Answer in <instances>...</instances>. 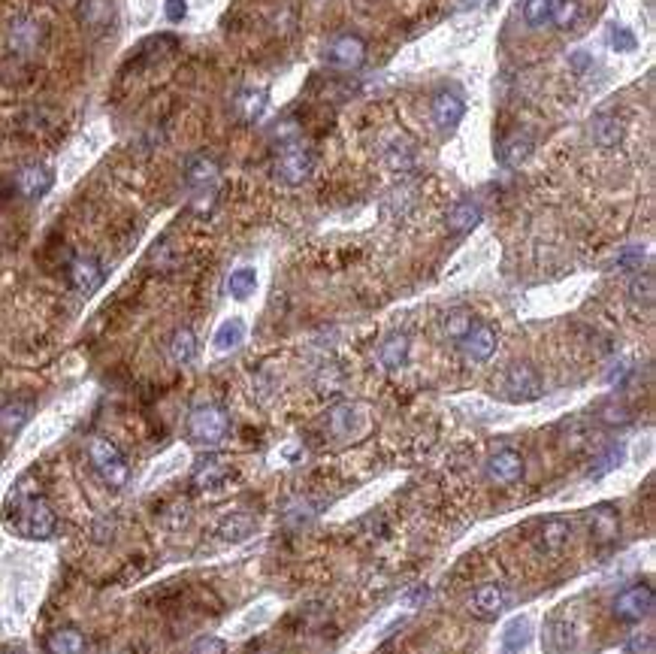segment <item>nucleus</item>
<instances>
[{
    "label": "nucleus",
    "mask_w": 656,
    "mask_h": 654,
    "mask_svg": "<svg viewBox=\"0 0 656 654\" xmlns=\"http://www.w3.org/2000/svg\"><path fill=\"white\" fill-rule=\"evenodd\" d=\"M4 516L10 531H16L25 540H51L58 531V516L51 509V503L46 500L40 488H36L34 479H19L16 488L10 491L4 506Z\"/></svg>",
    "instance_id": "f257e3e1"
},
{
    "label": "nucleus",
    "mask_w": 656,
    "mask_h": 654,
    "mask_svg": "<svg viewBox=\"0 0 656 654\" xmlns=\"http://www.w3.org/2000/svg\"><path fill=\"white\" fill-rule=\"evenodd\" d=\"M88 461H91V467L98 469V476L109 485V488H124V485H128L130 479L128 458H124L121 448L115 443H109L106 437H94L91 443H88Z\"/></svg>",
    "instance_id": "f03ea898"
},
{
    "label": "nucleus",
    "mask_w": 656,
    "mask_h": 654,
    "mask_svg": "<svg viewBox=\"0 0 656 654\" xmlns=\"http://www.w3.org/2000/svg\"><path fill=\"white\" fill-rule=\"evenodd\" d=\"M227 430H230V418H227L224 409L212 406V403L197 406L188 418V437L197 445H218L227 437Z\"/></svg>",
    "instance_id": "7ed1b4c3"
},
{
    "label": "nucleus",
    "mask_w": 656,
    "mask_h": 654,
    "mask_svg": "<svg viewBox=\"0 0 656 654\" xmlns=\"http://www.w3.org/2000/svg\"><path fill=\"white\" fill-rule=\"evenodd\" d=\"M544 654H581V630L569 615L554 612L542 627Z\"/></svg>",
    "instance_id": "20e7f679"
},
{
    "label": "nucleus",
    "mask_w": 656,
    "mask_h": 654,
    "mask_svg": "<svg viewBox=\"0 0 656 654\" xmlns=\"http://www.w3.org/2000/svg\"><path fill=\"white\" fill-rule=\"evenodd\" d=\"M653 603H656V597H653V587L651 585H632V587H626V591H621L614 597V619L617 621H623V624H638V621H644L647 615L653 612Z\"/></svg>",
    "instance_id": "39448f33"
},
{
    "label": "nucleus",
    "mask_w": 656,
    "mask_h": 654,
    "mask_svg": "<svg viewBox=\"0 0 656 654\" xmlns=\"http://www.w3.org/2000/svg\"><path fill=\"white\" fill-rule=\"evenodd\" d=\"M542 391H544L542 376L529 364L508 366V373L503 376V397H505V400L529 403V400H539Z\"/></svg>",
    "instance_id": "423d86ee"
},
{
    "label": "nucleus",
    "mask_w": 656,
    "mask_h": 654,
    "mask_svg": "<svg viewBox=\"0 0 656 654\" xmlns=\"http://www.w3.org/2000/svg\"><path fill=\"white\" fill-rule=\"evenodd\" d=\"M587 527L590 540L596 548H608L621 540V512L614 503H599L593 509H587Z\"/></svg>",
    "instance_id": "0eeeda50"
},
{
    "label": "nucleus",
    "mask_w": 656,
    "mask_h": 654,
    "mask_svg": "<svg viewBox=\"0 0 656 654\" xmlns=\"http://www.w3.org/2000/svg\"><path fill=\"white\" fill-rule=\"evenodd\" d=\"M312 152L303 149L300 143H287L282 149V155H278V164H276V176L285 182V185H303L308 179V173H312Z\"/></svg>",
    "instance_id": "6e6552de"
},
{
    "label": "nucleus",
    "mask_w": 656,
    "mask_h": 654,
    "mask_svg": "<svg viewBox=\"0 0 656 654\" xmlns=\"http://www.w3.org/2000/svg\"><path fill=\"white\" fill-rule=\"evenodd\" d=\"M488 479L493 485H514L523 479V458L514 448H499L488 458Z\"/></svg>",
    "instance_id": "1a4fd4ad"
},
{
    "label": "nucleus",
    "mask_w": 656,
    "mask_h": 654,
    "mask_svg": "<svg viewBox=\"0 0 656 654\" xmlns=\"http://www.w3.org/2000/svg\"><path fill=\"white\" fill-rule=\"evenodd\" d=\"M569 536H572V521H569V518L554 516V518H544V521H542L539 531H535L533 540H535V548H539L542 555L554 557V555H559V551L566 548Z\"/></svg>",
    "instance_id": "9d476101"
},
{
    "label": "nucleus",
    "mask_w": 656,
    "mask_h": 654,
    "mask_svg": "<svg viewBox=\"0 0 656 654\" xmlns=\"http://www.w3.org/2000/svg\"><path fill=\"white\" fill-rule=\"evenodd\" d=\"M460 349L469 361H478V364L488 361L493 351H496V330H493L490 325H484V321H475V325L463 334Z\"/></svg>",
    "instance_id": "9b49d317"
},
{
    "label": "nucleus",
    "mask_w": 656,
    "mask_h": 654,
    "mask_svg": "<svg viewBox=\"0 0 656 654\" xmlns=\"http://www.w3.org/2000/svg\"><path fill=\"white\" fill-rule=\"evenodd\" d=\"M505 606H508V591L496 582L478 585L475 594H472V612L481 621H493L496 615H503Z\"/></svg>",
    "instance_id": "f8f14e48"
},
{
    "label": "nucleus",
    "mask_w": 656,
    "mask_h": 654,
    "mask_svg": "<svg viewBox=\"0 0 656 654\" xmlns=\"http://www.w3.org/2000/svg\"><path fill=\"white\" fill-rule=\"evenodd\" d=\"M67 276H70V285L79 294H82V297L94 294L103 285V267H100V261L98 258H88V255H79V258L70 261Z\"/></svg>",
    "instance_id": "ddd939ff"
},
{
    "label": "nucleus",
    "mask_w": 656,
    "mask_h": 654,
    "mask_svg": "<svg viewBox=\"0 0 656 654\" xmlns=\"http://www.w3.org/2000/svg\"><path fill=\"white\" fill-rule=\"evenodd\" d=\"M327 61L336 64V67H360V64L366 61V43L360 40V36L354 34H345V36H336L333 43H330L327 49Z\"/></svg>",
    "instance_id": "4468645a"
},
{
    "label": "nucleus",
    "mask_w": 656,
    "mask_h": 654,
    "mask_svg": "<svg viewBox=\"0 0 656 654\" xmlns=\"http://www.w3.org/2000/svg\"><path fill=\"white\" fill-rule=\"evenodd\" d=\"M51 182H55V176H51L49 167H43V164H27L16 173V188L21 197H27V201H36V197L46 194L51 188Z\"/></svg>",
    "instance_id": "2eb2a0df"
},
{
    "label": "nucleus",
    "mask_w": 656,
    "mask_h": 654,
    "mask_svg": "<svg viewBox=\"0 0 656 654\" xmlns=\"http://www.w3.org/2000/svg\"><path fill=\"white\" fill-rule=\"evenodd\" d=\"M463 115H466V104H463L460 94L439 91L436 98H433V119H436L441 130H454L457 124L463 122Z\"/></svg>",
    "instance_id": "dca6fc26"
},
{
    "label": "nucleus",
    "mask_w": 656,
    "mask_h": 654,
    "mask_svg": "<svg viewBox=\"0 0 656 654\" xmlns=\"http://www.w3.org/2000/svg\"><path fill=\"white\" fill-rule=\"evenodd\" d=\"M533 639V621L529 615H518L503 627V639H499V654H520Z\"/></svg>",
    "instance_id": "f3484780"
},
{
    "label": "nucleus",
    "mask_w": 656,
    "mask_h": 654,
    "mask_svg": "<svg viewBox=\"0 0 656 654\" xmlns=\"http://www.w3.org/2000/svg\"><path fill=\"white\" fill-rule=\"evenodd\" d=\"M227 476H230V469H227V464L221 458H200L194 464V485L197 488H203V491H215V488H221V485L227 482Z\"/></svg>",
    "instance_id": "a211bd4d"
},
{
    "label": "nucleus",
    "mask_w": 656,
    "mask_h": 654,
    "mask_svg": "<svg viewBox=\"0 0 656 654\" xmlns=\"http://www.w3.org/2000/svg\"><path fill=\"white\" fill-rule=\"evenodd\" d=\"M533 146L535 143L527 130H514V134H508L503 143H499V161H503L505 167H518L533 155Z\"/></svg>",
    "instance_id": "6ab92c4d"
},
{
    "label": "nucleus",
    "mask_w": 656,
    "mask_h": 654,
    "mask_svg": "<svg viewBox=\"0 0 656 654\" xmlns=\"http://www.w3.org/2000/svg\"><path fill=\"white\" fill-rule=\"evenodd\" d=\"M185 182L194 191H206L218 182V164L206 155H194L185 164Z\"/></svg>",
    "instance_id": "aec40b11"
},
{
    "label": "nucleus",
    "mask_w": 656,
    "mask_h": 654,
    "mask_svg": "<svg viewBox=\"0 0 656 654\" xmlns=\"http://www.w3.org/2000/svg\"><path fill=\"white\" fill-rule=\"evenodd\" d=\"M76 12H79V21H82L85 28H94V31L109 28V25H113V19H115L113 0H82Z\"/></svg>",
    "instance_id": "412c9836"
},
{
    "label": "nucleus",
    "mask_w": 656,
    "mask_h": 654,
    "mask_svg": "<svg viewBox=\"0 0 656 654\" xmlns=\"http://www.w3.org/2000/svg\"><path fill=\"white\" fill-rule=\"evenodd\" d=\"M481 225V207L475 201H460L448 212V231L451 233H469Z\"/></svg>",
    "instance_id": "4be33fe9"
},
{
    "label": "nucleus",
    "mask_w": 656,
    "mask_h": 654,
    "mask_svg": "<svg viewBox=\"0 0 656 654\" xmlns=\"http://www.w3.org/2000/svg\"><path fill=\"white\" fill-rule=\"evenodd\" d=\"M49 654H82L85 651V636L76 627H61L46 639Z\"/></svg>",
    "instance_id": "5701e85b"
},
{
    "label": "nucleus",
    "mask_w": 656,
    "mask_h": 654,
    "mask_svg": "<svg viewBox=\"0 0 656 654\" xmlns=\"http://www.w3.org/2000/svg\"><path fill=\"white\" fill-rule=\"evenodd\" d=\"M379 361L385 364L387 370H400V366L409 361V336L390 334L379 349Z\"/></svg>",
    "instance_id": "b1692460"
},
{
    "label": "nucleus",
    "mask_w": 656,
    "mask_h": 654,
    "mask_svg": "<svg viewBox=\"0 0 656 654\" xmlns=\"http://www.w3.org/2000/svg\"><path fill=\"white\" fill-rule=\"evenodd\" d=\"M34 406L31 400H10L0 406V430L4 433H16L25 428V422L31 418Z\"/></svg>",
    "instance_id": "393cba45"
},
{
    "label": "nucleus",
    "mask_w": 656,
    "mask_h": 654,
    "mask_svg": "<svg viewBox=\"0 0 656 654\" xmlns=\"http://www.w3.org/2000/svg\"><path fill=\"white\" fill-rule=\"evenodd\" d=\"M593 139L599 146H617L621 143V137H623V122L617 119V115H608V113H602V115H596L593 119Z\"/></svg>",
    "instance_id": "a878e982"
},
{
    "label": "nucleus",
    "mask_w": 656,
    "mask_h": 654,
    "mask_svg": "<svg viewBox=\"0 0 656 654\" xmlns=\"http://www.w3.org/2000/svg\"><path fill=\"white\" fill-rule=\"evenodd\" d=\"M36 43H40V25H36L34 19H19L16 25H12L10 46L16 49V52H31Z\"/></svg>",
    "instance_id": "bb28decb"
},
{
    "label": "nucleus",
    "mask_w": 656,
    "mask_h": 654,
    "mask_svg": "<svg viewBox=\"0 0 656 654\" xmlns=\"http://www.w3.org/2000/svg\"><path fill=\"white\" fill-rule=\"evenodd\" d=\"M169 355H173V361L182 364V366L194 361V358H197V336H194V330H188V327L176 330L173 343H169Z\"/></svg>",
    "instance_id": "cd10ccee"
},
{
    "label": "nucleus",
    "mask_w": 656,
    "mask_h": 654,
    "mask_svg": "<svg viewBox=\"0 0 656 654\" xmlns=\"http://www.w3.org/2000/svg\"><path fill=\"white\" fill-rule=\"evenodd\" d=\"M242 340H246V321L242 319L221 321V327L215 330V349L218 351H233Z\"/></svg>",
    "instance_id": "c85d7f7f"
},
{
    "label": "nucleus",
    "mask_w": 656,
    "mask_h": 654,
    "mask_svg": "<svg viewBox=\"0 0 656 654\" xmlns=\"http://www.w3.org/2000/svg\"><path fill=\"white\" fill-rule=\"evenodd\" d=\"M176 49V36H169V34H160V36H152V40H145L143 46H139V52L130 58V64H137V61H158V58H164L167 52H173Z\"/></svg>",
    "instance_id": "c756f323"
},
{
    "label": "nucleus",
    "mask_w": 656,
    "mask_h": 654,
    "mask_svg": "<svg viewBox=\"0 0 656 654\" xmlns=\"http://www.w3.org/2000/svg\"><path fill=\"white\" fill-rule=\"evenodd\" d=\"M257 288V273L252 267H239L233 270L230 279H227V291H230L233 300H248Z\"/></svg>",
    "instance_id": "7c9ffc66"
},
{
    "label": "nucleus",
    "mask_w": 656,
    "mask_h": 654,
    "mask_svg": "<svg viewBox=\"0 0 656 654\" xmlns=\"http://www.w3.org/2000/svg\"><path fill=\"white\" fill-rule=\"evenodd\" d=\"M554 10L557 0H527L523 4V19H527L529 28H544L554 21Z\"/></svg>",
    "instance_id": "2f4dec72"
},
{
    "label": "nucleus",
    "mask_w": 656,
    "mask_h": 654,
    "mask_svg": "<svg viewBox=\"0 0 656 654\" xmlns=\"http://www.w3.org/2000/svg\"><path fill=\"white\" fill-rule=\"evenodd\" d=\"M623 454H626V445L623 443L608 445L605 452L596 458V464L590 467V479H602V476L611 473V469H617V467L623 464Z\"/></svg>",
    "instance_id": "473e14b6"
},
{
    "label": "nucleus",
    "mask_w": 656,
    "mask_h": 654,
    "mask_svg": "<svg viewBox=\"0 0 656 654\" xmlns=\"http://www.w3.org/2000/svg\"><path fill=\"white\" fill-rule=\"evenodd\" d=\"M218 533L224 536L227 542L246 540V536L252 533V518H248V516H230V518H224V521H221V527H218Z\"/></svg>",
    "instance_id": "72a5a7b5"
},
{
    "label": "nucleus",
    "mask_w": 656,
    "mask_h": 654,
    "mask_svg": "<svg viewBox=\"0 0 656 654\" xmlns=\"http://www.w3.org/2000/svg\"><path fill=\"white\" fill-rule=\"evenodd\" d=\"M263 106H267V94L263 91H246L239 98V113H242V119H248V122L261 119Z\"/></svg>",
    "instance_id": "f704fd0d"
},
{
    "label": "nucleus",
    "mask_w": 656,
    "mask_h": 654,
    "mask_svg": "<svg viewBox=\"0 0 656 654\" xmlns=\"http://www.w3.org/2000/svg\"><path fill=\"white\" fill-rule=\"evenodd\" d=\"M608 40H611V49H614V52H636V46H638L636 34L626 31V28H617V25H611Z\"/></svg>",
    "instance_id": "c9c22d12"
},
{
    "label": "nucleus",
    "mask_w": 656,
    "mask_h": 654,
    "mask_svg": "<svg viewBox=\"0 0 656 654\" xmlns=\"http://www.w3.org/2000/svg\"><path fill=\"white\" fill-rule=\"evenodd\" d=\"M472 325H475V319H472L469 312H451V315H448V321H445V334L451 336V340L460 343L463 334H466Z\"/></svg>",
    "instance_id": "e433bc0d"
},
{
    "label": "nucleus",
    "mask_w": 656,
    "mask_h": 654,
    "mask_svg": "<svg viewBox=\"0 0 656 654\" xmlns=\"http://www.w3.org/2000/svg\"><path fill=\"white\" fill-rule=\"evenodd\" d=\"M574 19H578V4L574 0H557V10H554V21L551 25L557 28H572Z\"/></svg>",
    "instance_id": "4c0bfd02"
},
{
    "label": "nucleus",
    "mask_w": 656,
    "mask_h": 654,
    "mask_svg": "<svg viewBox=\"0 0 656 654\" xmlns=\"http://www.w3.org/2000/svg\"><path fill=\"white\" fill-rule=\"evenodd\" d=\"M602 422H605L608 428H623V424L632 422V415H629V409L621 406V403H611V406L602 409Z\"/></svg>",
    "instance_id": "58836bf2"
},
{
    "label": "nucleus",
    "mask_w": 656,
    "mask_h": 654,
    "mask_svg": "<svg viewBox=\"0 0 656 654\" xmlns=\"http://www.w3.org/2000/svg\"><path fill=\"white\" fill-rule=\"evenodd\" d=\"M224 651H227L224 639H218V636H203V639H197V642L191 645V651H188V654H224Z\"/></svg>",
    "instance_id": "ea45409f"
},
{
    "label": "nucleus",
    "mask_w": 656,
    "mask_h": 654,
    "mask_svg": "<svg viewBox=\"0 0 656 654\" xmlns=\"http://www.w3.org/2000/svg\"><path fill=\"white\" fill-rule=\"evenodd\" d=\"M330 422H333L336 433H348L351 430V406H339L330 413Z\"/></svg>",
    "instance_id": "a19ab883"
},
{
    "label": "nucleus",
    "mask_w": 656,
    "mask_h": 654,
    "mask_svg": "<svg viewBox=\"0 0 656 654\" xmlns=\"http://www.w3.org/2000/svg\"><path fill=\"white\" fill-rule=\"evenodd\" d=\"M641 258H644V248H638V246L623 248V252L617 255V267H641Z\"/></svg>",
    "instance_id": "79ce46f5"
},
{
    "label": "nucleus",
    "mask_w": 656,
    "mask_h": 654,
    "mask_svg": "<svg viewBox=\"0 0 656 654\" xmlns=\"http://www.w3.org/2000/svg\"><path fill=\"white\" fill-rule=\"evenodd\" d=\"M641 294H644V303H651V300H653V279L651 276L636 279V282H632V297L638 300Z\"/></svg>",
    "instance_id": "37998d69"
},
{
    "label": "nucleus",
    "mask_w": 656,
    "mask_h": 654,
    "mask_svg": "<svg viewBox=\"0 0 656 654\" xmlns=\"http://www.w3.org/2000/svg\"><path fill=\"white\" fill-rule=\"evenodd\" d=\"M164 12H167L169 21H182V19L188 16V4H185V0H167Z\"/></svg>",
    "instance_id": "c03bdc74"
},
{
    "label": "nucleus",
    "mask_w": 656,
    "mask_h": 654,
    "mask_svg": "<svg viewBox=\"0 0 656 654\" xmlns=\"http://www.w3.org/2000/svg\"><path fill=\"white\" fill-rule=\"evenodd\" d=\"M626 654H653V639L651 636H636L626 645Z\"/></svg>",
    "instance_id": "a18cd8bd"
},
{
    "label": "nucleus",
    "mask_w": 656,
    "mask_h": 654,
    "mask_svg": "<svg viewBox=\"0 0 656 654\" xmlns=\"http://www.w3.org/2000/svg\"><path fill=\"white\" fill-rule=\"evenodd\" d=\"M626 373H629V361H621V364H614L611 366V373H608V382L614 385V382H621Z\"/></svg>",
    "instance_id": "49530a36"
},
{
    "label": "nucleus",
    "mask_w": 656,
    "mask_h": 654,
    "mask_svg": "<svg viewBox=\"0 0 656 654\" xmlns=\"http://www.w3.org/2000/svg\"><path fill=\"white\" fill-rule=\"evenodd\" d=\"M569 61L574 64V70H584V67H587V64H590V58H587L584 52H574V55L569 58Z\"/></svg>",
    "instance_id": "de8ad7c7"
}]
</instances>
